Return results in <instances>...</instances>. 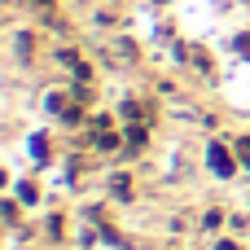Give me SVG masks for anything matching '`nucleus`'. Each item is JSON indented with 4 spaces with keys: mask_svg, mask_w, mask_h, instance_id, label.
<instances>
[{
    "mask_svg": "<svg viewBox=\"0 0 250 250\" xmlns=\"http://www.w3.org/2000/svg\"><path fill=\"white\" fill-rule=\"evenodd\" d=\"M211 163H215V171H220V176H229V171H233V167H229V158H224V149H211Z\"/></svg>",
    "mask_w": 250,
    "mask_h": 250,
    "instance_id": "f257e3e1",
    "label": "nucleus"
}]
</instances>
